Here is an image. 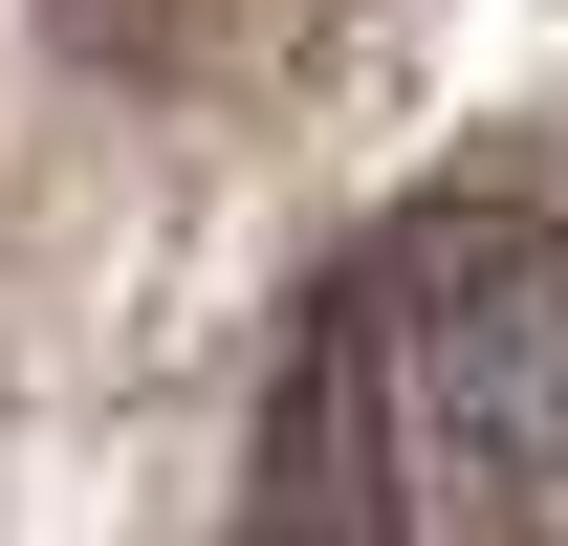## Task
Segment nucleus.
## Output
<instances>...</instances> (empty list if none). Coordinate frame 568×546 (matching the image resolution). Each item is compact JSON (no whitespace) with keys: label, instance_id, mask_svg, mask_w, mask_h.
I'll list each match as a JSON object with an SVG mask.
<instances>
[{"label":"nucleus","instance_id":"obj_1","mask_svg":"<svg viewBox=\"0 0 568 546\" xmlns=\"http://www.w3.org/2000/svg\"><path fill=\"white\" fill-rule=\"evenodd\" d=\"M263 546H416L394 481H372V415H351V350H306V394L263 437Z\"/></svg>","mask_w":568,"mask_h":546}]
</instances>
